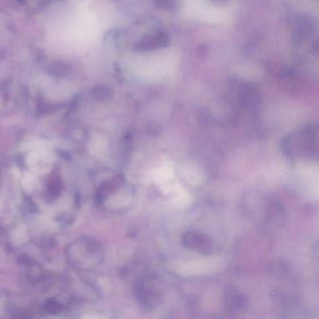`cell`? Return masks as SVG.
<instances>
[{"mask_svg": "<svg viewBox=\"0 0 319 319\" xmlns=\"http://www.w3.org/2000/svg\"><path fill=\"white\" fill-rule=\"evenodd\" d=\"M283 146L285 154L291 158H317V127L309 126L287 137Z\"/></svg>", "mask_w": 319, "mask_h": 319, "instance_id": "6da1fadb", "label": "cell"}, {"mask_svg": "<svg viewBox=\"0 0 319 319\" xmlns=\"http://www.w3.org/2000/svg\"><path fill=\"white\" fill-rule=\"evenodd\" d=\"M169 37L164 32H156L155 34L144 37L135 45V50L139 52H149L167 47L169 45Z\"/></svg>", "mask_w": 319, "mask_h": 319, "instance_id": "7a4b0ae2", "label": "cell"}, {"mask_svg": "<svg viewBox=\"0 0 319 319\" xmlns=\"http://www.w3.org/2000/svg\"><path fill=\"white\" fill-rule=\"evenodd\" d=\"M183 245L199 252L210 251V243L207 238L197 232H188L183 237Z\"/></svg>", "mask_w": 319, "mask_h": 319, "instance_id": "3957f363", "label": "cell"}, {"mask_svg": "<svg viewBox=\"0 0 319 319\" xmlns=\"http://www.w3.org/2000/svg\"><path fill=\"white\" fill-rule=\"evenodd\" d=\"M139 298L143 305L154 306L159 299V294L152 280L146 279L139 289Z\"/></svg>", "mask_w": 319, "mask_h": 319, "instance_id": "277c9868", "label": "cell"}, {"mask_svg": "<svg viewBox=\"0 0 319 319\" xmlns=\"http://www.w3.org/2000/svg\"><path fill=\"white\" fill-rule=\"evenodd\" d=\"M155 3L157 7L164 11L174 12L179 5V0H155Z\"/></svg>", "mask_w": 319, "mask_h": 319, "instance_id": "5b68a950", "label": "cell"}, {"mask_svg": "<svg viewBox=\"0 0 319 319\" xmlns=\"http://www.w3.org/2000/svg\"><path fill=\"white\" fill-rule=\"evenodd\" d=\"M216 1H219V2H223V1H227V0H216Z\"/></svg>", "mask_w": 319, "mask_h": 319, "instance_id": "8992f818", "label": "cell"}]
</instances>
